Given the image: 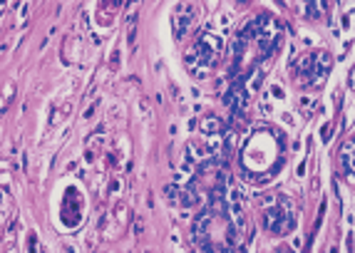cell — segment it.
I'll use <instances>...</instances> for the list:
<instances>
[{"label": "cell", "instance_id": "obj_1", "mask_svg": "<svg viewBox=\"0 0 355 253\" xmlns=\"http://www.w3.org/2000/svg\"><path fill=\"white\" fill-rule=\"evenodd\" d=\"M241 211H236L234 204L221 199L216 189L207 211L196 218L194 241L204 251H234L241 243Z\"/></svg>", "mask_w": 355, "mask_h": 253}, {"label": "cell", "instance_id": "obj_2", "mask_svg": "<svg viewBox=\"0 0 355 253\" xmlns=\"http://www.w3.org/2000/svg\"><path fill=\"white\" fill-rule=\"evenodd\" d=\"M279 42L281 25L271 15L254 18L236 37V62L243 70H251L259 60H266L279 47Z\"/></svg>", "mask_w": 355, "mask_h": 253}, {"label": "cell", "instance_id": "obj_3", "mask_svg": "<svg viewBox=\"0 0 355 253\" xmlns=\"http://www.w3.org/2000/svg\"><path fill=\"white\" fill-rule=\"evenodd\" d=\"M281 162H284L281 139L271 130L254 132L239 154V164L249 177H254V182H263V177H271L273 171L281 169Z\"/></svg>", "mask_w": 355, "mask_h": 253}, {"label": "cell", "instance_id": "obj_4", "mask_svg": "<svg viewBox=\"0 0 355 253\" xmlns=\"http://www.w3.org/2000/svg\"><path fill=\"white\" fill-rule=\"evenodd\" d=\"M221 58V40L216 35H202L196 37L194 45L187 50L184 55V65L194 77L204 80L207 75H211L216 70V62Z\"/></svg>", "mask_w": 355, "mask_h": 253}, {"label": "cell", "instance_id": "obj_5", "mask_svg": "<svg viewBox=\"0 0 355 253\" xmlns=\"http://www.w3.org/2000/svg\"><path fill=\"white\" fill-rule=\"evenodd\" d=\"M261 224L266 226L271 234L286 236L296 226V207L288 196H263L261 201Z\"/></svg>", "mask_w": 355, "mask_h": 253}, {"label": "cell", "instance_id": "obj_6", "mask_svg": "<svg viewBox=\"0 0 355 253\" xmlns=\"http://www.w3.org/2000/svg\"><path fill=\"white\" fill-rule=\"evenodd\" d=\"M331 55L326 50H313V53H303L293 62V75H296V82L303 87H315V85H323V80L331 72Z\"/></svg>", "mask_w": 355, "mask_h": 253}, {"label": "cell", "instance_id": "obj_7", "mask_svg": "<svg viewBox=\"0 0 355 253\" xmlns=\"http://www.w3.org/2000/svg\"><path fill=\"white\" fill-rule=\"evenodd\" d=\"M333 6H336V0H301L303 15H308V18H313V20L328 18Z\"/></svg>", "mask_w": 355, "mask_h": 253}, {"label": "cell", "instance_id": "obj_8", "mask_svg": "<svg viewBox=\"0 0 355 253\" xmlns=\"http://www.w3.org/2000/svg\"><path fill=\"white\" fill-rule=\"evenodd\" d=\"M340 159H343V166H345V179H348V182H353V139H348L343 144Z\"/></svg>", "mask_w": 355, "mask_h": 253}]
</instances>
